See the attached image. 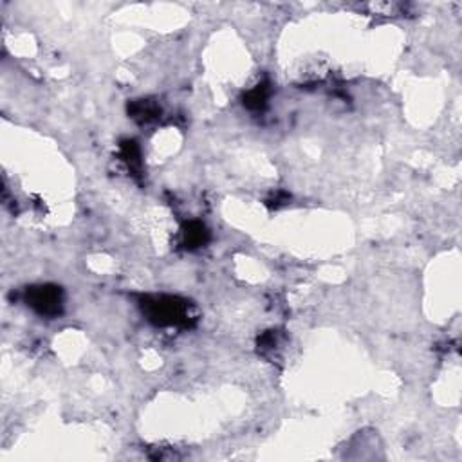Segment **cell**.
<instances>
[{
    "label": "cell",
    "mask_w": 462,
    "mask_h": 462,
    "mask_svg": "<svg viewBox=\"0 0 462 462\" xmlns=\"http://www.w3.org/2000/svg\"><path fill=\"white\" fill-rule=\"evenodd\" d=\"M154 316L159 318L161 323H177L186 316V309L175 300L168 298V300H159L154 304Z\"/></svg>",
    "instance_id": "6da1fadb"
},
{
    "label": "cell",
    "mask_w": 462,
    "mask_h": 462,
    "mask_svg": "<svg viewBox=\"0 0 462 462\" xmlns=\"http://www.w3.org/2000/svg\"><path fill=\"white\" fill-rule=\"evenodd\" d=\"M33 304L31 306H35L40 313L45 314H54L60 311V295L54 289L49 288H42L33 295Z\"/></svg>",
    "instance_id": "7a4b0ae2"
}]
</instances>
